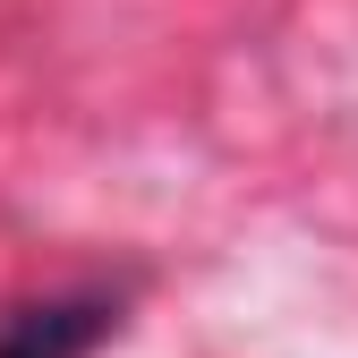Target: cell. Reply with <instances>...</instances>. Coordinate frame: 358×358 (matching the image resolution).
Here are the masks:
<instances>
[{
  "instance_id": "obj_1",
  "label": "cell",
  "mask_w": 358,
  "mask_h": 358,
  "mask_svg": "<svg viewBox=\"0 0 358 358\" xmlns=\"http://www.w3.org/2000/svg\"><path fill=\"white\" fill-rule=\"evenodd\" d=\"M111 324H120L111 290H52L0 316V358H85Z\"/></svg>"
}]
</instances>
